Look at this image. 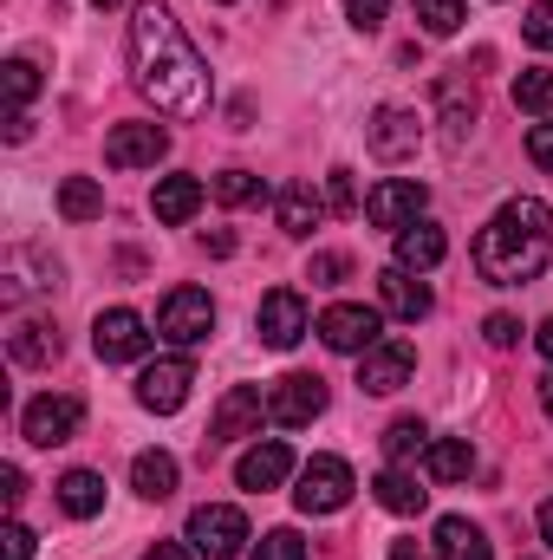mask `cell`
Instances as JSON below:
<instances>
[{
	"label": "cell",
	"mask_w": 553,
	"mask_h": 560,
	"mask_svg": "<svg viewBox=\"0 0 553 560\" xmlns=\"http://www.w3.org/2000/svg\"><path fill=\"white\" fill-rule=\"evenodd\" d=\"M411 7H416V20H423V33H436V39H449V33L469 20L462 0H411Z\"/></svg>",
	"instance_id": "4dcf8cb0"
},
{
	"label": "cell",
	"mask_w": 553,
	"mask_h": 560,
	"mask_svg": "<svg viewBox=\"0 0 553 560\" xmlns=\"http://www.w3.org/2000/svg\"><path fill=\"white\" fill-rule=\"evenodd\" d=\"M92 352L105 359V365H131L150 352V326H143L131 306H111V313H98V326H92Z\"/></svg>",
	"instance_id": "8fae6325"
},
{
	"label": "cell",
	"mask_w": 553,
	"mask_h": 560,
	"mask_svg": "<svg viewBox=\"0 0 553 560\" xmlns=\"http://www.w3.org/2000/svg\"><path fill=\"white\" fill-rule=\"evenodd\" d=\"M202 196H209V189H202L196 176H163V183L150 189V215H156L163 229H176V222H189V215L202 209Z\"/></svg>",
	"instance_id": "ac0fdd59"
},
{
	"label": "cell",
	"mask_w": 553,
	"mask_h": 560,
	"mask_svg": "<svg viewBox=\"0 0 553 560\" xmlns=\"http://www.w3.org/2000/svg\"><path fill=\"white\" fill-rule=\"evenodd\" d=\"M443 255H449V242H443V229H436V222H411V229H398V268L430 275Z\"/></svg>",
	"instance_id": "44dd1931"
},
{
	"label": "cell",
	"mask_w": 553,
	"mask_h": 560,
	"mask_svg": "<svg viewBox=\"0 0 553 560\" xmlns=\"http://www.w3.org/2000/svg\"><path fill=\"white\" fill-rule=\"evenodd\" d=\"M248 560H306V541H299L293 528H268V535H261V548H255Z\"/></svg>",
	"instance_id": "d6a6232c"
},
{
	"label": "cell",
	"mask_w": 553,
	"mask_h": 560,
	"mask_svg": "<svg viewBox=\"0 0 553 560\" xmlns=\"http://www.w3.org/2000/svg\"><path fill=\"white\" fill-rule=\"evenodd\" d=\"M385 13H391V0H345V20H352L358 33H372V26H385Z\"/></svg>",
	"instance_id": "74e56055"
},
{
	"label": "cell",
	"mask_w": 553,
	"mask_h": 560,
	"mask_svg": "<svg viewBox=\"0 0 553 560\" xmlns=\"http://www.w3.org/2000/svg\"><path fill=\"white\" fill-rule=\"evenodd\" d=\"M131 489H138L143 502L176 495V456H169V450H143L138 463H131Z\"/></svg>",
	"instance_id": "484cf974"
},
{
	"label": "cell",
	"mask_w": 553,
	"mask_h": 560,
	"mask_svg": "<svg viewBox=\"0 0 553 560\" xmlns=\"http://www.w3.org/2000/svg\"><path fill=\"white\" fill-rule=\"evenodd\" d=\"M286 476H293V450H286L280 436L255 443V450L235 463V482H242V489H255V495H261V489H280Z\"/></svg>",
	"instance_id": "e0dca14e"
},
{
	"label": "cell",
	"mask_w": 553,
	"mask_h": 560,
	"mask_svg": "<svg viewBox=\"0 0 553 560\" xmlns=\"http://www.w3.org/2000/svg\"><path fill=\"white\" fill-rule=\"evenodd\" d=\"M20 495H26V476L7 463V469H0V502H7V509H20Z\"/></svg>",
	"instance_id": "b9f144b4"
},
{
	"label": "cell",
	"mask_w": 553,
	"mask_h": 560,
	"mask_svg": "<svg viewBox=\"0 0 553 560\" xmlns=\"http://www.w3.org/2000/svg\"><path fill=\"white\" fill-rule=\"evenodd\" d=\"M7 352H13V365H52L59 359V332L46 319H20L7 332Z\"/></svg>",
	"instance_id": "cb8c5ba5"
},
{
	"label": "cell",
	"mask_w": 553,
	"mask_h": 560,
	"mask_svg": "<svg viewBox=\"0 0 553 560\" xmlns=\"http://www.w3.org/2000/svg\"><path fill=\"white\" fill-rule=\"evenodd\" d=\"M534 346H541V359H548V365H553V319H548V326H541V332H534Z\"/></svg>",
	"instance_id": "f6af8a7d"
},
{
	"label": "cell",
	"mask_w": 553,
	"mask_h": 560,
	"mask_svg": "<svg viewBox=\"0 0 553 560\" xmlns=\"http://www.w3.org/2000/svg\"><path fill=\"white\" fill-rule=\"evenodd\" d=\"M59 215H66V222H98V215H105V189H98L92 176H66V183H59Z\"/></svg>",
	"instance_id": "4316f807"
},
{
	"label": "cell",
	"mask_w": 553,
	"mask_h": 560,
	"mask_svg": "<svg viewBox=\"0 0 553 560\" xmlns=\"http://www.w3.org/2000/svg\"><path fill=\"white\" fill-rule=\"evenodd\" d=\"M345 275H352V261H345V255H313V268H306L313 287H339Z\"/></svg>",
	"instance_id": "8d00e7d4"
},
{
	"label": "cell",
	"mask_w": 553,
	"mask_h": 560,
	"mask_svg": "<svg viewBox=\"0 0 553 560\" xmlns=\"http://www.w3.org/2000/svg\"><path fill=\"white\" fill-rule=\"evenodd\" d=\"M156 332H163L169 346H202V339L215 332V300H209L202 287H176V293H163V306H156Z\"/></svg>",
	"instance_id": "5b68a950"
},
{
	"label": "cell",
	"mask_w": 553,
	"mask_h": 560,
	"mask_svg": "<svg viewBox=\"0 0 553 560\" xmlns=\"http://www.w3.org/2000/svg\"><path fill=\"white\" fill-rule=\"evenodd\" d=\"M553 261V209L541 196H515L475 235V275L489 287H521Z\"/></svg>",
	"instance_id": "7a4b0ae2"
},
{
	"label": "cell",
	"mask_w": 553,
	"mask_h": 560,
	"mask_svg": "<svg viewBox=\"0 0 553 560\" xmlns=\"http://www.w3.org/2000/svg\"><path fill=\"white\" fill-rule=\"evenodd\" d=\"M92 7H118V0H92Z\"/></svg>",
	"instance_id": "681fc988"
},
{
	"label": "cell",
	"mask_w": 553,
	"mask_h": 560,
	"mask_svg": "<svg viewBox=\"0 0 553 560\" xmlns=\"http://www.w3.org/2000/svg\"><path fill=\"white\" fill-rule=\"evenodd\" d=\"M528 156H534L541 170H553V125H534V131H528Z\"/></svg>",
	"instance_id": "60d3db41"
},
{
	"label": "cell",
	"mask_w": 553,
	"mask_h": 560,
	"mask_svg": "<svg viewBox=\"0 0 553 560\" xmlns=\"http://www.w3.org/2000/svg\"><path fill=\"white\" fill-rule=\"evenodd\" d=\"M169 156V131L163 125H118L105 138V163L111 170H156Z\"/></svg>",
	"instance_id": "2e32d148"
},
{
	"label": "cell",
	"mask_w": 553,
	"mask_h": 560,
	"mask_svg": "<svg viewBox=\"0 0 553 560\" xmlns=\"http://www.w3.org/2000/svg\"><path fill=\"white\" fill-rule=\"evenodd\" d=\"M326 209L358 215V183H352V170H332V176H326Z\"/></svg>",
	"instance_id": "d590c367"
},
{
	"label": "cell",
	"mask_w": 553,
	"mask_h": 560,
	"mask_svg": "<svg viewBox=\"0 0 553 560\" xmlns=\"http://www.w3.org/2000/svg\"><path fill=\"white\" fill-rule=\"evenodd\" d=\"M274 215H280L286 235H313L326 222V196H313V183H286L274 196Z\"/></svg>",
	"instance_id": "ffe728a7"
},
{
	"label": "cell",
	"mask_w": 553,
	"mask_h": 560,
	"mask_svg": "<svg viewBox=\"0 0 553 560\" xmlns=\"http://www.w3.org/2000/svg\"><path fill=\"white\" fill-rule=\"evenodd\" d=\"M541 541L553 548V502H541Z\"/></svg>",
	"instance_id": "bcb514c9"
},
{
	"label": "cell",
	"mask_w": 553,
	"mask_h": 560,
	"mask_svg": "<svg viewBox=\"0 0 553 560\" xmlns=\"http://www.w3.org/2000/svg\"><path fill=\"white\" fill-rule=\"evenodd\" d=\"M261 418H268V398L255 385H228V398L215 405L209 418V443H242V436H261Z\"/></svg>",
	"instance_id": "9a60e30c"
},
{
	"label": "cell",
	"mask_w": 553,
	"mask_h": 560,
	"mask_svg": "<svg viewBox=\"0 0 553 560\" xmlns=\"http://www.w3.org/2000/svg\"><path fill=\"white\" fill-rule=\"evenodd\" d=\"M436 560H495V548H489V535H482L475 522L443 515V522H436Z\"/></svg>",
	"instance_id": "7402d4cb"
},
{
	"label": "cell",
	"mask_w": 553,
	"mask_h": 560,
	"mask_svg": "<svg viewBox=\"0 0 553 560\" xmlns=\"http://www.w3.org/2000/svg\"><path fill=\"white\" fill-rule=\"evenodd\" d=\"M391 560H423V555H416V541H398V548H391Z\"/></svg>",
	"instance_id": "7dc6e473"
},
{
	"label": "cell",
	"mask_w": 553,
	"mask_h": 560,
	"mask_svg": "<svg viewBox=\"0 0 553 560\" xmlns=\"http://www.w3.org/2000/svg\"><path fill=\"white\" fill-rule=\"evenodd\" d=\"M209 196L228 202V209H248V202H261L268 189H261V176H248V170H222V176L209 183Z\"/></svg>",
	"instance_id": "f546056e"
},
{
	"label": "cell",
	"mask_w": 553,
	"mask_h": 560,
	"mask_svg": "<svg viewBox=\"0 0 553 560\" xmlns=\"http://www.w3.org/2000/svg\"><path fill=\"white\" fill-rule=\"evenodd\" d=\"M416 450H430V430H423L416 418H398L391 430H385V456H391V463H404V456H416Z\"/></svg>",
	"instance_id": "1f68e13d"
},
{
	"label": "cell",
	"mask_w": 553,
	"mask_h": 560,
	"mask_svg": "<svg viewBox=\"0 0 553 560\" xmlns=\"http://www.w3.org/2000/svg\"><path fill=\"white\" fill-rule=\"evenodd\" d=\"M378 300H385V313H398V319H411V326L436 306V300H430V287H423L411 268H385V275H378Z\"/></svg>",
	"instance_id": "d6986e66"
},
{
	"label": "cell",
	"mask_w": 553,
	"mask_h": 560,
	"mask_svg": "<svg viewBox=\"0 0 553 560\" xmlns=\"http://www.w3.org/2000/svg\"><path fill=\"white\" fill-rule=\"evenodd\" d=\"M423 202H430V189H423L416 176H391V183H378V189L365 196V222L398 235V229L423 222Z\"/></svg>",
	"instance_id": "ba28073f"
},
{
	"label": "cell",
	"mask_w": 553,
	"mask_h": 560,
	"mask_svg": "<svg viewBox=\"0 0 553 560\" xmlns=\"http://www.w3.org/2000/svg\"><path fill=\"white\" fill-rule=\"evenodd\" d=\"M352 463L345 456H313L306 469H299V489H293V502H299V515H339L345 502H352Z\"/></svg>",
	"instance_id": "277c9868"
},
{
	"label": "cell",
	"mask_w": 553,
	"mask_h": 560,
	"mask_svg": "<svg viewBox=\"0 0 553 560\" xmlns=\"http://www.w3.org/2000/svg\"><path fill=\"white\" fill-rule=\"evenodd\" d=\"M79 423H85V405H79V398H66V392H59V398L46 392V398H33V405L20 411L26 443H39V450H52V443H72V430H79Z\"/></svg>",
	"instance_id": "4fadbf2b"
},
{
	"label": "cell",
	"mask_w": 553,
	"mask_h": 560,
	"mask_svg": "<svg viewBox=\"0 0 553 560\" xmlns=\"http://www.w3.org/2000/svg\"><path fill=\"white\" fill-rule=\"evenodd\" d=\"M541 405H548V423H553V378H541Z\"/></svg>",
	"instance_id": "c3c4849f"
},
{
	"label": "cell",
	"mask_w": 553,
	"mask_h": 560,
	"mask_svg": "<svg viewBox=\"0 0 553 560\" xmlns=\"http://www.w3.org/2000/svg\"><path fill=\"white\" fill-rule=\"evenodd\" d=\"M515 105L534 112V118H553V72L548 66H528V72L515 79Z\"/></svg>",
	"instance_id": "f1b7e54d"
},
{
	"label": "cell",
	"mask_w": 553,
	"mask_h": 560,
	"mask_svg": "<svg viewBox=\"0 0 553 560\" xmlns=\"http://www.w3.org/2000/svg\"><path fill=\"white\" fill-rule=\"evenodd\" d=\"M365 143H372L378 163H404V156H416V143H423V118H416L411 105H378L372 125H365Z\"/></svg>",
	"instance_id": "9c48e42d"
},
{
	"label": "cell",
	"mask_w": 553,
	"mask_h": 560,
	"mask_svg": "<svg viewBox=\"0 0 553 560\" xmlns=\"http://www.w3.org/2000/svg\"><path fill=\"white\" fill-rule=\"evenodd\" d=\"M131 72H138V92L163 118H202L209 98H215L209 59L196 52V39L169 13V0H138L131 7Z\"/></svg>",
	"instance_id": "6da1fadb"
},
{
	"label": "cell",
	"mask_w": 553,
	"mask_h": 560,
	"mask_svg": "<svg viewBox=\"0 0 553 560\" xmlns=\"http://www.w3.org/2000/svg\"><path fill=\"white\" fill-rule=\"evenodd\" d=\"M521 39H528V46H541V52H553V0H534V7H528Z\"/></svg>",
	"instance_id": "e575fe53"
},
{
	"label": "cell",
	"mask_w": 553,
	"mask_h": 560,
	"mask_svg": "<svg viewBox=\"0 0 553 560\" xmlns=\"http://www.w3.org/2000/svg\"><path fill=\"white\" fill-rule=\"evenodd\" d=\"M189 385H196V365L183 352L176 359H156V365H143V378H138V405L156 411V418H169V411L189 405Z\"/></svg>",
	"instance_id": "30bf717a"
},
{
	"label": "cell",
	"mask_w": 553,
	"mask_h": 560,
	"mask_svg": "<svg viewBox=\"0 0 553 560\" xmlns=\"http://www.w3.org/2000/svg\"><path fill=\"white\" fill-rule=\"evenodd\" d=\"M372 489H378V502H385L391 515H416V509L430 502V489H416V476H411V469H398V463H391Z\"/></svg>",
	"instance_id": "83f0119b"
},
{
	"label": "cell",
	"mask_w": 553,
	"mask_h": 560,
	"mask_svg": "<svg viewBox=\"0 0 553 560\" xmlns=\"http://www.w3.org/2000/svg\"><path fill=\"white\" fill-rule=\"evenodd\" d=\"M255 326H261V346H274V352H293V346L306 339V300H299L293 287H274V293H261V313H255Z\"/></svg>",
	"instance_id": "5bb4252c"
},
{
	"label": "cell",
	"mask_w": 553,
	"mask_h": 560,
	"mask_svg": "<svg viewBox=\"0 0 553 560\" xmlns=\"http://www.w3.org/2000/svg\"><path fill=\"white\" fill-rule=\"evenodd\" d=\"M319 411H326V385H319L313 372H286V378H274V392H268V423L299 430V423H313Z\"/></svg>",
	"instance_id": "7c38bea8"
},
{
	"label": "cell",
	"mask_w": 553,
	"mask_h": 560,
	"mask_svg": "<svg viewBox=\"0 0 553 560\" xmlns=\"http://www.w3.org/2000/svg\"><path fill=\"white\" fill-rule=\"evenodd\" d=\"M469 469H475L469 436H436V443L423 450V476H430V482H462Z\"/></svg>",
	"instance_id": "d4e9b609"
},
{
	"label": "cell",
	"mask_w": 553,
	"mask_h": 560,
	"mask_svg": "<svg viewBox=\"0 0 553 560\" xmlns=\"http://www.w3.org/2000/svg\"><path fill=\"white\" fill-rule=\"evenodd\" d=\"M0 560H33V535H26L20 522H7V528H0Z\"/></svg>",
	"instance_id": "ab89813d"
},
{
	"label": "cell",
	"mask_w": 553,
	"mask_h": 560,
	"mask_svg": "<svg viewBox=\"0 0 553 560\" xmlns=\"http://www.w3.org/2000/svg\"><path fill=\"white\" fill-rule=\"evenodd\" d=\"M482 339H489V346H515V339H521V319H515V313H489V319H482Z\"/></svg>",
	"instance_id": "f35d334b"
},
{
	"label": "cell",
	"mask_w": 553,
	"mask_h": 560,
	"mask_svg": "<svg viewBox=\"0 0 553 560\" xmlns=\"http://www.w3.org/2000/svg\"><path fill=\"white\" fill-rule=\"evenodd\" d=\"M59 509H66L72 522H92V515L105 509V476H98V469H66V476H59Z\"/></svg>",
	"instance_id": "603a6c76"
},
{
	"label": "cell",
	"mask_w": 553,
	"mask_h": 560,
	"mask_svg": "<svg viewBox=\"0 0 553 560\" xmlns=\"http://www.w3.org/2000/svg\"><path fill=\"white\" fill-rule=\"evenodd\" d=\"M143 560H189V548H183V541H156Z\"/></svg>",
	"instance_id": "7bdbcfd3"
},
{
	"label": "cell",
	"mask_w": 553,
	"mask_h": 560,
	"mask_svg": "<svg viewBox=\"0 0 553 560\" xmlns=\"http://www.w3.org/2000/svg\"><path fill=\"white\" fill-rule=\"evenodd\" d=\"M26 131H33V118H26V112H13V118H7V138L26 143Z\"/></svg>",
	"instance_id": "ee69618b"
},
{
	"label": "cell",
	"mask_w": 553,
	"mask_h": 560,
	"mask_svg": "<svg viewBox=\"0 0 553 560\" xmlns=\"http://www.w3.org/2000/svg\"><path fill=\"white\" fill-rule=\"evenodd\" d=\"M33 92H39V66H33V59H7V98H13V112H20Z\"/></svg>",
	"instance_id": "836d02e7"
},
{
	"label": "cell",
	"mask_w": 553,
	"mask_h": 560,
	"mask_svg": "<svg viewBox=\"0 0 553 560\" xmlns=\"http://www.w3.org/2000/svg\"><path fill=\"white\" fill-rule=\"evenodd\" d=\"M255 535H248V515L242 509H228V502H202L196 515H189V548L202 560H242Z\"/></svg>",
	"instance_id": "3957f363"
},
{
	"label": "cell",
	"mask_w": 553,
	"mask_h": 560,
	"mask_svg": "<svg viewBox=\"0 0 553 560\" xmlns=\"http://www.w3.org/2000/svg\"><path fill=\"white\" fill-rule=\"evenodd\" d=\"M416 372V346L411 339H378L365 359H358V392H372V398H391V392H404Z\"/></svg>",
	"instance_id": "52a82bcc"
},
{
	"label": "cell",
	"mask_w": 553,
	"mask_h": 560,
	"mask_svg": "<svg viewBox=\"0 0 553 560\" xmlns=\"http://www.w3.org/2000/svg\"><path fill=\"white\" fill-rule=\"evenodd\" d=\"M319 339L332 346V352H372L378 339H385V313L378 306H358V300H339V306H326L319 313Z\"/></svg>",
	"instance_id": "8992f818"
}]
</instances>
